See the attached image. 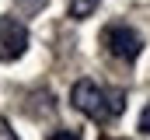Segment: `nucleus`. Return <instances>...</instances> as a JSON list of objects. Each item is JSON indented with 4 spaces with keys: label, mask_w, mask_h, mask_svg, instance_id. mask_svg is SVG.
<instances>
[{
    "label": "nucleus",
    "mask_w": 150,
    "mask_h": 140,
    "mask_svg": "<svg viewBox=\"0 0 150 140\" xmlns=\"http://www.w3.org/2000/svg\"><path fill=\"white\" fill-rule=\"evenodd\" d=\"M70 102L77 112H84L94 123H112L115 116L126 109V95L119 88H101L94 81H77L70 88Z\"/></svg>",
    "instance_id": "obj_1"
},
{
    "label": "nucleus",
    "mask_w": 150,
    "mask_h": 140,
    "mask_svg": "<svg viewBox=\"0 0 150 140\" xmlns=\"http://www.w3.org/2000/svg\"><path fill=\"white\" fill-rule=\"evenodd\" d=\"M101 42H105V49L112 53L115 60H122V63H133L143 53V39H140L136 28H129V25H108L101 32Z\"/></svg>",
    "instance_id": "obj_2"
},
{
    "label": "nucleus",
    "mask_w": 150,
    "mask_h": 140,
    "mask_svg": "<svg viewBox=\"0 0 150 140\" xmlns=\"http://www.w3.org/2000/svg\"><path fill=\"white\" fill-rule=\"evenodd\" d=\"M28 42H32V35L21 18H11V14L0 18V60H7V63L21 60L28 53Z\"/></svg>",
    "instance_id": "obj_3"
},
{
    "label": "nucleus",
    "mask_w": 150,
    "mask_h": 140,
    "mask_svg": "<svg viewBox=\"0 0 150 140\" xmlns=\"http://www.w3.org/2000/svg\"><path fill=\"white\" fill-rule=\"evenodd\" d=\"M67 4H70V18H74V21H84V18H91V14L98 11L101 0H67Z\"/></svg>",
    "instance_id": "obj_4"
},
{
    "label": "nucleus",
    "mask_w": 150,
    "mask_h": 140,
    "mask_svg": "<svg viewBox=\"0 0 150 140\" xmlns=\"http://www.w3.org/2000/svg\"><path fill=\"white\" fill-rule=\"evenodd\" d=\"M140 130H143V133L150 137V105L143 109V112H140Z\"/></svg>",
    "instance_id": "obj_5"
},
{
    "label": "nucleus",
    "mask_w": 150,
    "mask_h": 140,
    "mask_svg": "<svg viewBox=\"0 0 150 140\" xmlns=\"http://www.w3.org/2000/svg\"><path fill=\"white\" fill-rule=\"evenodd\" d=\"M49 140H80V137H77L74 130H56V133H52Z\"/></svg>",
    "instance_id": "obj_6"
},
{
    "label": "nucleus",
    "mask_w": 150,
    "mask_h": 140,
    "mask_svg": "<svg viewBox=\"0 0 150 140\" xmlns=\"http://www.w3.org/2000/svg\"><path fill=\"white\" fill-rule=\"evenodd\" d=\"M18 4H21V11H28V14H32V11H38V7L45 4V0H18Z\"/></svg>",
    "instance_id": "obj_7"
},
{
    "label": "nucleus",
    "mask_w": 150,
    "mask_h": 140,
    "mask_svg": "<svg viewBox=\"0 0 150 140\" xmlns=\"http://www.w3.org/2000/svg\"><path fill=\"white\" fill-rule=\"evenodd\" d=\"M0 140H18V137H14V130H11L4 119H0Z\"/></svg>",
    "instance_id": "obj_8"
}]
</instances>
